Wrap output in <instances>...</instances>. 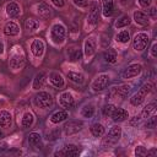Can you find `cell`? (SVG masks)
Masks as SVG:
<instances>
[{
	"label": "cell",
	"mask_w": 157,
	"mask_h": 157,
	"mask_svg": "<svg viewBox=\"0 0 157 157\" xmlns=\"http://www.w3.org/2000/svg\"><path fill=\"white\" fill-rule=\"evenodd\" d=\"M9 64H10L12 70H17V69L23 66V64H25V54L21 50V48H18V47L13 48V50L10 54Z\"/></svg>",
	"instance_id": "obj_1"
},
{
	"label": "cell",
	"mask_w": 157,
	"mask_h": 157,
	"mask_svg": "<svg viewBox=\"0 0 157 157\" xmlns=\"http://www.w3.org/2000/svg\"><path fill=\"white\" fill-rule=\"evenodd\" d=\"M66 34V28L61 23H54L50 29V39L55 44H61Z\"/></svg>",
	"instance_id": "obj_2"
},
{
	"label": "cell",
	"mask_w": 157,
	"mask_h": 157,
	"mask_svg": "<svg viewBox=\"0 0 157 157\" xmlns=\"http://www.w3.org/2000/svg\"><path fill=\"white\" fill-rule=\"evenodd\" d=\"M151 90H152V85H151V83H145L135 94H132V97L130 98V103H131L132 105H135V107L140 105V104L145 101L146 96L151 92Z\"/></svg>",
	"instance_id": "obj_3"
},
{
	"label": "cell",
	"mask_w": 157,
	"mask_h": 157,
	"mask_svg": "<svg viewBox=\"0 0 157 157\" xmlns=\"http://www.w3.org/2000/svg\"><path fill=\"white\" fill-rule=\"evenodd\" d=\"M34 102L36 104L42 108V109H48L53 105V97L49 92H45V91H40L36 94L34 97Z\"/></svg>",
	"instance_id": "obj_4"
},
{
	"label": "cell",
	"mask_w": 157,
	"mask_h": 157,
	"mask_svg": "<svg viewBox=\"0 0 157 157\" xmlns=\"http://www.w3.org/2000/svg\"><path fill=\"white\" fill-rule=\"evenodd\" d=\"M109 81H110V77L108 74H99L92 82L91 85V88L93 92H101L103 90L107 88V86L109 85Z\"/></svg>",
	"instance_id": "obj_5"
},
{
	"label": "cell",
	"mask_w": 157,
	"mask_h": 157,
	"mask_svg": "<svg viewBox=\"0 0 157 157\" xmlns=\"http://www.w3.org/2000/svg\"><path fill=\"white\" fill-rule=\"evenodd\" d=\"M148 40H150V37L147 33H145V32L136 33L132 39V47L136 52H142L146 48V45L148 44Z\"/></svg>",
	"instance_id": "obj_6"
},
{
	"label": "cell",
	"mask_w": 157,
	"mask_h": 157,
	"mask_svg": "<svg viewBox=\"0 0 157 157\" xmlns=\"http://www.w3.org/2000/svg\"><path fill=\"white\" fill-rule=\"evenodd\" d=\"M120 137H121V128L118 126V125H114V126L110 128V130H109L107 137L103 140L102 145H103V146H104V145L112 146V145H114L115 142H118Z\"/></svg>",
	"instance_id": "obj_7"
},
{
	"label": "cell",
	"mask_w": 157,
	"mask_h": 157,
	"mask_svg": "<svg viewBox=\"0 0 157 157\" xmlns=\"http://www.w3.org/2000/svg\"><path fill=\"white\" fill-rule=\"evenodd\" d=\"M142 70V66L141 64H137V63H134V64H130L128 65L120 74L121 78H132L135 76H137Z\"/></svg>",
	"instance_id": "obj_8"
},
{
	"label": "cell",
	"mask_w": 157,
	"mask_h": 157,
	"mask_svg": "<svg viewBox=\"0 0 157 157\" xmlns=\"http://www.w3.org/2000/svg\"><path fill=\"white\" fill-rule=\"evenodd\" d=\"M83 126V123L81 120H70L64 125V135L65 136H70L72 134L78 132Z\"/></svg>",
	"instance_id": "obj_9"
},
{
	"label": "cell",
	"mask_w": 157,
	"mask_h": 157,
	"mask_svg": "<svg viewBox=\"0 0 157 157\" xmlns=\"http://www.w3.org/2000/svg\"><path fill=\"white\" fill-rule=\"evenodd\" d=\"M98 12H99V6L96 1H91L88 4V17L87 22L92 26H94L98 21Z\"/></svg>",
	"instance_id": "obj_10"
},
{
	"label": "cell",
	"mask_w": 157,
	"mask_h": 157,
	"mask_svg": "<svg viewBox=\"0 0 157 157\" xmlns=\"http://www.w3.org/2000/svg\"><path fill=\"white\" fill-rule=\"evenodd\" d=\"M58 102H59V104L63 105L64 108H69V109L75 105V98H74V96H72L70 92H67V91L61 92V93L58 96Z\"/></svg>",
	"instance_id": "obj_11"
},
{
	"label": "cell",
	"mask_w": 157,
	"mask_h": 157,
	"mask_svg": "<svg viewBox=\"0 0 157 157\" xmlns=\"http://www.w3.org/2000/svg\"><path fill=\"white\" fill-rule=\"evenodd\" d=\"M80 155V150L75 145H65L60 151H56L54 156H67V157H75Z\"/></svg>",
	"instance_id": "obj_12"
},
{
	"label": "cell",
	"mask_w": 157,
	"mask_h": 157,
	"mask_svg": "<svg viewBox=\"0 0 157 157\" xmlns=\"http://www.w3.org/2000/svg\"><path fill=\"white\" fill-rule=\"evenodd\" d=\"M5 10H6V15H7L10 18H16V17H18L20 13H21V7H20V5H18L17 2H15V1L7 2Z\"/></svg>",
	"instance_id": "obj_13"
},
{
	"label": "cell",
	"mask_w": 157,
	"mask_h": 157,
	"mask_svg": "<svg viewBox=\"0 0 157 157\" xmlns=\"http://www.w3.org/2000/svg\"><path fill=\"white\" fill-rule=\"evenodd\" d=\"M31 52L33 53V55L36 58L42 56L43 52H44V43L39 38H34L33 42L31 43Z\"/></svg>",
	"instance_id": "obj_14"
},
{
	"label": "cell",
	"mask_w": 157,
	"mask_h": 157,
	"mask_svg": "<svg viewBox=\"0 0 157 157\" xmlns=\"http://www.w3.org/2000/svg\"><path fill=\"white\" fill-rule=\"evenodd\" d=\"M0 126L2 129H10L12 126V115L7 110H0Z\"/></svg>",
	"instance_id": "obj_15"
},
{
	"label": "cell",
	"mask_w": 157,
	"mask_h": 157,
	"mask_svg": "<svg viewBox=\"0 0 157 157\" xmlns=\"http://www.w3.org/2000/svg\"><path fill=\"white\" fill-rule=\"evenodd\" d=\"M94 50H96V40L93 37H90V38H86L85 40V55L87 59H90L93 54H94Z\"/></svg>",
	"instance_id": "obj_16"
},
{
	"label": "cell",
	"mask_w": 157,
	"mask_h": 157,
	"mask_svg": "<svg viewBox=\"0 0 157 157\" xmlns=\"http://www.w3.org/2000/svg\"><path fill=\"white\" fill-rule=\"evenodd\" d=\"M27 140H28L29 146H32V147H34V148H42V147H43V145H42V136H40V134H38V132H34V131L31 132V134L28 135Z\"/></svg>",
	"instance_id": "obj_17"
},
{
	"label": "cell",
	"mask_w": 157,
	"mask_h": 157,
	"mask_svg": "<svg viewBox=\"0 0 157 157\" xmlns=\"http://www.w3.org/2000/svg\"><path fill=\"white\" fill-rule=\"evenodd\" d=\"M49 81H50V83H52L54 87H56V88H61V87L64 86V78H63L61 74H59V72H56V71H52V72L49 74Z\"/></svg>",
	"instance_id": "obj_18"
},
{
	"label": "cell",
	"mask_w": 157,
	"mask_h": 157,
	"mask_svg": "<svg viewBox=\"0 0 157 157\" xmlns=\"http://www.w3.org/2000/svg\"><path fill=\"white\" fill-rule=\"evenodd\" d=\"M110 117L114 121H124L129 118V113H128V110H125L123 108H115Z\"/></svg>",
	"instance_id": "obj_19"
},
{
	"label": "cell",
	"mask_w": 157,
	"mask_h": 157,
	"mask_svg": "<svg viewBox=\"0 0 157 157\" xmlns=\"http://www.w3.org/2000/svg\"><path fill=\"white\" fill-rule=\"evenodd\" d=\"M69 118V112L67 110H56L55 113L52 114L50 117V123L53 124H59Z\"/></svg>",
	"instance_id": "obj_20"
},
{
	"label": "cell",
	"mask_w": 157,
	"mask_h": 157,
	"mask_svg": "<svg viewBox=\"0 0 157 157\" xmlns=\"http://www.w3.org/2000/svg\"><path fill=\"white\" fill-rule=\"evenodd\" d=\"M4 33L9 37H13V36H17L20 33V27L17 23L15 22H7L5 26H4Z\"/></svg>",
	"instance_id": "obj_21"
},
{
	"label": "cell",
	"mask_w": 157,
	"mask_h": 157,
	"mask_svg": "<svg viewBox=\"0 0 157 157\" xmlns=\"http://www.w3.org/2000/svg\"><path fill=\"white\" fill-rule=\"evenodd\" d=\"M67 56H69V59H70L71 61H77V60L81 59L82 52H81V49H80L78 47L71 45V47L67 48Z\"/></svg>",
	"instance_id": "obj_22"
},
{
	"label": "cell",
	"mask_w": 157,
	"mask_h": 157,
	"mask_svg": "<svg viewBox=\"0 0 157 157\" xmlns=\"http://www.w3.org/2000/svg\"><path fill=\"white\" fill-rule=\"evenodd\" d=\"M134 20H135V22H136L137 25H140V26H146V25H148V22H150L148 16H147L146 13L141 12V11H135V12H134Z\"/></svg>",
	"instance_id": "obj_23"
},
{
	"label": "cell",
	"mask_w": 157,
	"mask_h": 157,
	"mask_svg": "<svg viewBox=\"0 0 157 157\" xmlns=\"http://www.w3.org/2000/svg\"><path fill=\"white\" fill-rule=\"evenodd\" d=\"M37 12H38V15H39L42 18L47 20V18H49V16H50V7H49L47 4L40 2V4L37 5Z\"/></svg>",
	"instance_id": "obj_24"
},
{
	"label": "cell",
	"mask_w": 157,
	"mask_h": 157,
	"mask_svg": "<svg viewBox=\"0 0 157 157\" xmlns=\"http://www.w3.org/2000/svg\"><path fill=\"white\" fill-rule=\"evenodd\" d=\"M34 121V118H33V114L31 112H26L23 115H22V119H21V126L23 129H27L29 128Z\"/></svg>",
	"instance_id": "obj_25"
},
{
	"label": "cell",
	"mask_w": 157,
	"mask_h": 157,
	"mask_svg": "<svg viewBox=\"0 0 157 157\" xmlns=\"http://www.w3.org/2000/svg\"><path fill=\"white\" fill-rule=\"evenodd\" d=\"M67 77H69L72 82H75V83H77V85H81V83H83V81H85L83 75H82L81 72H78V71H67Z\"/></svg>",
	"instance_id": "obj_26"
},
{
	"label": "cell",
	"mask_w": 157,
	"mask_h": 157,
	"mask_svg": "<svg viewBox=\"0 0 157 157\" xmlns=\"http://www.w3.org/2000/svg\"><path fill=\"white\" fill-rule=\"evenodd\" d=\"M102 5H103V15H104V17L112 16L113 10H114L113 0H102Z\"/></svg>",
	"instance_id": "obj_27"
},
{
	"label": "cell",
	"mask_w": 157,
	"mask_h": 157,
	"mask_svg": "<svg viewBox=\"0 0 157 157\" xmlns=\"http://www.w3.org/2000/svg\"><path fill=\"white\" fill-rule=\"evenodd\" d=\"M104 126L101 124V123H94L92 126H91V134L94 136V137H101L104 135Z\"/></svg>",
	"instance_id": "obj_28"
},
{
	"label": "cell",
	"mask_w": 157,
	"mask_h": 157,
	"mask_svg": "<svg viewBox=\"0 0 157 157\" xmlns=\"http://www.w3.org/2000/svg\"><path fill=\"white\" fill-rule=\"evenodd\" d=\"M81 115L83 118H92L93 114H94V105L88 103V104H85L82 108H81Z\"/></svg>",
	"instance_id": "obj_29"
},
{
	"label": "cell",
	"mask_w": 157,
	"mask_h": 157,
	"mask_svg": "<svg viewBox=\"0 0 157 157\" xmlns=\"http://www.w3.org/2000/svg\"><path fill=\"white\" fill-rule=\"evenodd\" d=\"M44 77H45V74H44L43 71H42V72H38V74L34 76V78H33L32 87H33L34 90L40 88V87H42V85H43V82H44Z\"/></svg>",
	"instance_id": "obj_30"
},
{
	"label": "cell",
	"mask_w": 157,
	"mask_h": 157,
	"mask_svg": "<svg viewBox=\"0 0 157 157\" xmlns=\"http://www.w3.org/2000/svg\"><path fill=\"white\" fill-rule=\"evenodd\" d=\"M155 110H156V102L153 101V102H151V103H148L144 109H142V113H141V117H144V118H148L150 115H152V114H155Z\"/></svg>",
	"instance_id": "obj_31"
},
{
	"label": "cell",
	"mask_w": 157,
	"mask_h": 157,
	"mask_svg": "<svg viewBox=\"0 0 157 157\" xmlns=\"http://www.w3.org/2000/svg\"><path fill=\"white\" fill-rule=\"evenodd\" d=\"M104 60H105L107 63H109V64H114V63L117 61V52H115V49L109 48V49L104 53Z\"/></svg>",
	"instance_id": "obj_32"
},
{
	"label": "cell",
	"mask_w": 157,
	"mask_h": 157,
	"mask_svg": "<svg viewBox=\"0 0 157 157\" xmlns=\"http://www.w3.org/2000/svg\"><path fill=\"white\" fill-rule=\"evenodd\" d=\"M25 27H26V29H27L28 32H34V31L38 29L39 22L36 21V20H33V18H27L26 22H25Z\"/></svg>",
	"instance_id": "obj_33"
},
{
	"label": "cell",
	"mask_w": 157,
	"mask_h": 157,
	"mask_svg": "<svg viewBox=\"0 0 157 157\" xmlns=\"http://www.w3.org/2000/svg\"><path fill=\"white\" fill-rule=\"evenodd\" d=\"M129 91H130V86H128V85H121V86H119V87H115V88L113 90V93H115L118 97H125Z\"/></svg>",
	"instance_id": "obj_34"
},
{
	"label": "cell",
	"mask_w": 157,
	"mask_h": 157,
	"mask_svg": "<svg viewBox=\"0 0 157 157\" xmlns=\"http://www.w3.org/2000/svg\"><path fill=\"white\" fill-rule=\"evenodd\" d=\"M130 25V17L128 16V15H124V16H121V17H119L117 21H115V27L117 28H123V27H126V26H129Z\"/></svg>",
	"instance_id": "obj_35"
},
{
	"label": "cell",
	"mask_w": 157,
	"mask_h": 157,
	"mask_svg": "<svg viewBox=\"0 0 157 157\" xmlns=\"http://www.w3.org/2000/svg\"><path fill=\"white\" fill-rule=\"evenodd\" d=\"M115 38H117V42H119V43H128L130 39V34L128 31H121L117 34Z\"/></svg>",
	"instance_id": "obj_36"
},
{
	"label": "cell",
	"mask_w": 157,
	"mask_h": 157,
	"mask_svg": "<svg viewBox=\"0 0 157 157\" xmlns=\"http://www.w3.org/2000/svg\"><path fill=\"white\" fill-rule=\"evenodd\" d=\"M59 135H60L59 130H49V131H47V134H45V136H47V140H48V141L56 140V139L59 137Z\"/></svg>",
	"instance_id": "obj_37"
},
{
	"label": "cell",
	"mask_w": 157,
	"mask_h": 157,
	"mask_svg": "<svg viewBox=\"0 0 157 157\" xmlns=\"http://www.w3.org/2000/svg\"><path fill=\"white\" fill-rule=\"evenodd\" d=\"M114 109H115V107H114L113 104H105V105L102 108V113H103L104 117H110Z\"/></svg>",
	"instance_id": "obj_38"
},
{
	"label": "cell",
	"mask_w": 157,
	"mask_h": 157,
	"mask_svg": "<svg viewBox=\"0 0 157 157\" xmlns=\"http://www.w3.org/2000/svg\"><path fill=\"white\" fill-rule=\"evenodd\" d=\"M145 126H146L147 129H153V128H156V115H155V114H152V115H150V117L147 118V121H146Z\"/></svg>",
	"instance_id": "obj_39"
},
{
	"label": "cell",
	"mask_w": 157,
	"mask_h": 157,
	"mask_svg": "<svg viewBox=\"0 0 157 157\" xmlns=\"http://www.w3.org/2000/svg\"><path fill=\"white\" fill-rule=\"evenodd\" d=\"M146 153H147V151H146V148H145L144 146H136V147H135V155H136V156H139V157H145Z\"/></svg>",
	"instance_id": "obj_40"
},
{
	"label": "cell",
	"mask_w": 157,
	"mask_h": 157,
	"mask_svg": "<svg viewBox=\"0 0 157 157\" xmlns=\"http://www.w3.org/2000/svg\"><path fill=\"white\" fill-rule=\"evenodd\" d=\"M72 2H74L77 7H81V9L88 6V1H87V0H72Z\"/></svg>",
	"instance_id": "obj_41"
},
{
	"label": "cell",
	"mask_w": 157,
	"mask_h": 157,
	"mask_svg": "<svg viewBox=\"0 0 157 157\" xmlns=\"http://www.w3.org/2000/svg\"><path fill=\"white\" fill-rule=\"evenodd\" d=\"M53 4H54V6H56V7H63L64 5H65V1L64 0H50Z\"/></svg>",
	"instance_id": "obj_42"
},
{
	"label": "cell",
	"mask_w": 157,
	"mask_h": 157,
	"mask_svg": "<svg viewBox=\"0 0 157 157\" xmlns=\"http://www.w3.org/2000/svg\"><path fill=\"white\" fill-rule=\"evenodd\" d=\"M157 43L155 42L153 44H152V47H151V55H152V58H156L157 56Z\"/></svg>",
	"instance_id": "obj_43"
},
{
	"label": "cell",
	"mask_w": 157,
	"mask_h": 157,
	"mask_svg": "<svg viewBox=\"0 0 157 157\" xmlns=\"http://www.w3.org/2000/svg\"><path fill=\"white\" fill-rule=\"evenodd\" d=\"M152 0H139V4L142 6V7H148L151 5Z\"/></svg>",
	"instance_id": "obj_44"
},
{
	"label": "cell",
	"mask_w": 157,
	"mask_h": 157,
	"mask_svg": "<svg viewBox=\"0 0 157 157\" xmlns=\"http://www.w3.org/2000/svg\"><path fill=\"white\" fill-rule=\"evenodd\" d=\"M140 120H141V117H137V115H136V117H134V118L130 120V124H131V125H136V124L140 123Z\"/></svg>",
	"instance_id": "obj_45"
},
{
	"label": "cell",
	"mask_w": 157,
	"mask_h": 157,
	"mask_svg": "<svg viewBox=\"0 0 157 157\" xmlns=\"http://www.w3.org/2000/svg\"><path fill=\"white\" fill-rule=\"evenodd\" d=\"M4 49H5V45H4V40H2V38L0 37V55H2V54H4Z\"/></svg>",
	"instance_id": "obj_46"
},
{
	"label": "cell",
	"mask_w": 157,
	"mask_h": 157,
	"mask_svg": "<svg viewBox=\"0 0 157 157\" xmlns=\"http://www.w3.org/2000/svg\"><path fill=\"white\" fill-rule=\"evenodd\" d=\"M157 155V150L156 148H152L151 151H147V153H146V156H156Z\"/></svg>",
	"instance_id": "obj_47"
},
{
	"label": "cell",
	"mask_w": 157,
	"mask_h": 157,
	"mask_svg": "<svg viewBox=\"0 0 157 157\" xmlns=\"http://www.w3.org/2000/svg\"><path fill=\"white\" fill-rule=\"evenodd\" d=\"M148 13L151 15V16H156V13H157V10H156V7H151L150 10H148Z\"/></svg>",
	"instance_id": "obj_48"
},
{
	"label": "cell",
	"mask_w": 157,
	"mask_h": 157,
	"mask_svg": "<svg viewBox=\"0 0 157 157\" xmlns=\"http://www.w3.org/2000/svg\"><path fill=\"white\" fill-rule=\"evenodd\" d=\"M7 147V144L6 142H0V152L2 151V150H5Z\"/></svg>",
	"instance_id": "obj_49"
},
{
	"label": "cell",
	"mask_w": 157,
	"mask_h": 157,
	"mask_svg": "<svg viewBox=\"0 0 157 157\" xmlns=\"http://www.w3.org/2000/svg\"><path fill=\"white\" fill-rule=\"evenodd\" d=\"M1 137H2V134H1V131H0V139H1Z\"/></svg>",
	"instance_id": "obj_50"
}]
</instances>
